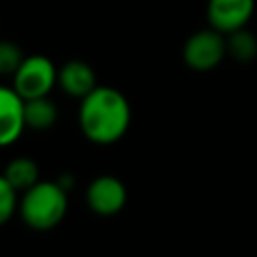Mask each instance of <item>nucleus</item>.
Returning <instances> with one entry per match:
<instances>
[{
  "instance_id": "obj_1",
  "label": "nucleus",
  "mask_w": 257,
  "mask_h": 257,
  "mask_svg": "<svg viewBox=\"0 0 257 257\" xmlns=\"http://www.w3.org/2000/svg\"><path fill=\"white\" fill-rule=\"evenodd\" d=\"M78 124L82 135L96 145L116 143L131 124V104L112 86H94L80 98Z\"/></svg>"
},
{
  "instance_id": "obj_2",
  "label": "nucleus",
  "mask_w": 257,
  "mask_h": 257,
  "mask_svg": "<svg viewBox=\"0 0 257 257\" xmlns=\"http://www.w3.org/2000/svg\"><path fill=\"white\" fill-rule=\"evenodd\" d=\"M68 209V191L58 181H38L26 189L18 201L22 221L34 231H48L56 227Z\"/></svg>"
},
{
  "instance_id": "obj_3",
  "label": "nucleus",
  "mask_w": 257,
  "mask_h": 257,
  "mask_svg": "<svg viewBox=\"0 0 257 257\" xmlns=\"http://www.w3.org/2000/svg\"><path fill=\"white\" fill-rule=\"evenodd\" d=\"M56 76H58V68L48 56L30 54L22 58L20 66L12 74V88L24 100L48 96L56 84Z\"/></svg>"
},
{
  "instance_id": "obj_4",
  "label": "nucleus",
  "mask_w": 257,
  "mask_h": 257,
  "mask_svg": "<svg viewBox=\"0 0 257 257\" xmlns=\"http://www.w3.org/2000/svg\"><path fill=\"white\" fill-rule=\"evenodd\" d=\"M227 54L225 34L215 28H205L191 34L183 46V60L189 68L207 72L213 70Z\"/></svg>"
},
{
  "instance_id": "obj_5",
  "label": "nucleus",
  "mask_w": 257,
  "mask_h": 257,
  "mask_svg": "<svg viewBox=\"0 0 257 257\" xmlns=\"http://www.w3.org/2000/svg\"><path fill=\"white\" fill-rule=\"evenodd\" d=\"M126 187L124 183L114 175H100L90 181L86 187V203L92 213L110 217L122 211L126 205Z\"/></svg>"
},
{
  "instance_id": "obj_6",
  "label": "nucleus",
  "mask_w": 257,
  "mask_h": 257,
  "mask_svg": "<svg viewBox=\"0 0 257 257\" xmlns=\"http://www.w3.org/2000/svg\"><path fill=\"white\" fill-rule=\"evenodd\" d=\"M255 12V0H209L207 20L211 28L229 34L243 28Z\"/></svg>"
},
{
  "instance_id": "obj_7",
  "label": "nucleus",
  "mask_w": 257,
  "mask_h": 257,
  "mask_svg": "<svg viewBox=\"0 0 257 257\" xmlns=\"http://www.w3.org/2000/svg\"><path fill=\"white\" fill-rule=\"evenodd\" d=\"M24 128V98L12 86L0 84V149L16 143Z\"/></svg>"
},
{
  "instance_id": "obj_8",
  "label": "nucleus",
  "mask_w": 257,
  "mask_h": 257,
  "mask_svg": "<svg viewBox=\"0 0 257 257\" xmlns=\"http://www.w3.org/2000/svg\"><path fill=\"white\" fill-rule=\"evenodd\" d=\"M56 84L74 98H84L96 86V74L84 60H68L58 68Z\"/></svg>"
},
{
  "instance_id": "obj_9",
  "label": "nucleus",
  "mask_w": 257,
  "mask_h": 257,
  "mask_svg": "<svg viewBox=\"0 0 257 257\" xmlns=\"http://www.w3.org/2000/svg\"><path fill=\"white\" fill-rule=\"evenodd\" d=\"M58 118V108L48 96L24 100V122L32 131H48Z\"/></svg>"
},
{
  "instance_id": "obj_10",
  "label": "nucleus",
  "mask_w": 257,
  "mask_h": 257,
  "mask_svg": "<svg viewBox=\"0 0 257 257\" xmlns=\"http://www.w3.org/2000/svg\"><path fill=\"white\" fill-rule=\"evenodd\" d=\"M2 175L18 193H24L26 189H30L32 185H36L40 181V169H38L36 161L30 157H14L4 167Z\"/></svg>"
},
{
  "instance_id": "obj_11",
  "label": "nucleus",
  "mask_w": 257,
  "mask_h": 257,
  "mask_svg": "<svg viewBox=\"0 0 257 257\" xmlns=\"http://www.w3.org/2000/svg\"><path fill=\"white\" fill-rule=\"evenodd\" d=\"M225 44H227V54L235 58L237 62H251L257 56V36L243 28H237L229 34H225Z\"/></svg>"
},
{
  "instance_id": "obj_12",
  "label": "nucleus",
  "mask_w": 257,
  "mask_h": 257,
  "mask_svg": "<svg viewBox=\"0 0 257 257\" xmlns=\"http://www.w3.org/2000/svg\"><path fill=\"white\" fill-rule=\"evenodd\" d=\"M18 191L6 181V177L0 173V227L12 219V215L18 211Z\"/></svg>"
},
{
  "instance_id": "obj_13",
  "label": "nucleus",
  "mask_w": 257,
  "mask_h": 257,
  "mask_svg": "<svg viewBox=\"0 0 257 257\" xmlns=\"http://www.w3.org/2000/svg\"><path fill=\"white\" fill-rule=\"evenodd\" d=\"M24 54L12 40H0V76H12L20 66Z\"/></svg>"
}]
</instances>
